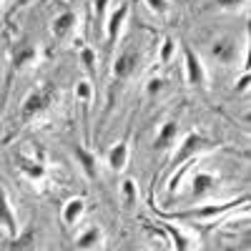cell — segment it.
<instances>
[{
    "label": "cell",
    "mask_w": 251,
    "mask_h": 251,
    "mask_svg": "<svg viewBox=\"0 0 251 251\" xmlns=\"http://www.w3.org/2000/svg\"><path fill=\"white\" fill-rule=\"evenodd\" d=\"M211 146H214V141L206 138L203 133H196V131L186 133L183 141L178 143V151H176L174 158H171V169H181L183 163H188L191 158H196V156L203 153L206 149H211Z\"/></svg>",
    "instance_id": "cell-1"
},
{
    "label": "cell",
    "mask_w": 251,
    "mask_h": 251,
    "mask_svg": "<svg viewBox=\"0 0 251 251\" xmlns=\"http://www.w3.org/2000/svg\"><path fill=\"white\" fill-rule=\"evenodd\" d=\"M141 50L136 48H128V50H123L116 60H113V80L123 83V80H131L138 71H141Z\"/></svg>",
    "instance_id": "cell-2"
},
{
    "label": "cell",
    "mask_w": 251,
    "mask_h": 251,
    "mask_svg": "<svg viewBox=\"0 0 251 251\" xmlns=\"http://www.w3.org/2000/svg\"><path fill=\"white\" fill-rule=\"evenodd\" d=\"M183 71H186L188 86H206V80H208L206 66L199 58V53H194L188 46H183Z\"/></svg>",
    "instance_id": "cell-3"
},
{
    "label": "cell",
    "mask_w": 251,
    "mask_h": 251,
    "mask_svg": "<svg viewBox=\"0 0 251 251\" xmlns=\"http://www.w3.org/2000/svg\"><path fill=\"white\" fill-rule=\"evenodd\" d=\"M53 100V91L50 88H38V91H30L23 100V121H30L35 118L38 113H43Z\"/></svg>",
    "instance_id": "cell-4"
},
{
    "label": "cell",
    "mask_w": 251,
    "mask_h": 251,
    "mask_svg": "<svg viewBox=\"0 0 251 251\" xmlns=\"http://www.w3.org/2000/svg\"><path fill=\"white\" fill-rule=\"evenodd\" d=\"M128 13H131V8L128 5H118L111 15H108V20H106V46L108 48H113L116 46V40H118V35H121V30H123V25H126V20H128Z\"/></svg>",
    "instance_id": "cell-5"
},
{
    "label": "cell",
    "mask_w": 251,
    "mask_h": 251,
    "mask_svg": "<svg viewBox=\"0 0 251 251\" xmlns=\"http://www.w3.org/2000/svg\"><path fill=\"white\" fill-rule=\"evenodd\" d=\"M128 158H131V143H128V138H123V141L113 143L111 149H108V156H106L108 169L116 171V174L126 171V166H128Z\"/></svg>",
    "instance_id": "cell-6"
},
{
    "label": "cell",
    "mask_w": 251,
    "mask_h": 251,
    "mask_svg": "<svg viewBox=\"0 0 251 251\" xmlns=\"http://www.w3.org/2000/svg\"><path fill=\"white\" fill-rule=\"evenodd\" d=\"M176 136H178V123L176 121H163L158 133H156V141H153V151L156 153L171 151L176 146Z\"/></svg>",
    "instance_id": "cell-7"
},
{
    "label": "cell",
    "mask_w": 251,
    "mask_h": 251,
    "mask_svg": "<svg viewBox=\"0 0 251 251\" xmlns=\"http://www.w3.org/2000/svg\"><path fill=\"white\" fill-rule=\"evenodd\" d=\"M234 206H236L234 201H228V203H211V206L194 208V211H181V214H176V216H181V219H201V221H211V219H216V216H221V214H228Z\"/></svg>",
    "instance_id": "cell-8"
},
{
    "label": "cell",
    "mask_w": 251,
    "mask_h": 251,
    "mask_svg": "<svg viewBox=\"0 0 251 251\" xmlns=\"http://www.w3.org/2000/svg\"><path fill=\"white\" fill-rule=\"evenodd\" d=\"M219 176H214V174H208V171H199V174H194V178H191V196L194 199H203V196H208V194H214L216 188H219Z\"/></svg>",
    "instance_id": "cell-9"
},
{
    "label": "cell",
    "mask_w": 251,
    "mask_h": 251,
    "mask_svg": "<svg viewBox=\"0 0 251 251\" xmlns=\"http://www.w3.org/2000/svg\"><path fill=\"white\" fill-rule=\"evenodd\" d=\"M103 244V228L98 224L86 226L83 231L75 236V251H96Z\"/></svg>",
    "instance_id": "cell-10"
},
{
    "label": "cell",
    "mask_w": 251,
    "mask_h": 251,
    "mask_svg": "<svg viewBox=\"0 0 251 251\" xmlns=\"http://www.w3.org/2000/svg\"><path fill=\"white\" fill-rule=\"evenodd\" d=\"M211 53L221 66H231V63H236V58H239V46L231 38H219L214 43V48H211Z\"/></svg>",
    "instance_id": "cell-11"
},
{
    "label": "cell",
    "mask_w": 251,
    "mask_h": 251,
    "mask_svg": "<svg viewBox=\"0 0 251 251\" xmlns=\"http://www.w3.org/2000/svg\"><path fill=\"white\" fill-rule=\"evenodd\" d=\"M0 226L8 236H15L18 234V219L13 214V206H10V199L5 194V188L0 186Z\"/></svg>",
    "instance_id": "cell-12"
},
{
    "label": "cell",
    "mask_w": 251,
    "mask_h": 251,
    "mask_svg": "<svg viewBox=\"0 0 251 251\" xmlns=\"http://www.w3.org/2000/svg\"><path fill=\"white\" fill-rule=\"evenodd\" d=\"M38 60V46H30V43H23L13 50V58H10V68L13 71H23L28 66H35Z\"/></svg>",
    "instance_id": "cell-13"
},
{
    "label": "cell",
    "mask_w": 251,
    "mask_h": 251,
    "mask_svg": "<svg viewBox=\"0 0 251 251\" xmlns=\"http://www.w3.org/2000/svg\"><path fill=\"white\" fill-rule=\"evenodd\" d=\"M83 214H86V199L83 196H73L66 201V206H63V211H60V221L66 224V226H75Z\"/></svg>",
    "instance_id": "cell-14"
},
{
    "label": "cell",
    "mask_w": 251,
    "mask_h": 251,
    "mask_svg": "<svg viewBox=\"0 0 251 251\" xmlns=\"http://www.w3.org/2000/svg\"><path fill=\"white\" fill-rule=\"evenodd\" d=\"M78 25V15L73 10H66V13H60L55 20H53V25H50V33L55 38H68Z\"/></svg>",
    "instance_id": "cell-15"
},
{
    "label": "cell",
    "mask_w": 251,
    "mask_h": 251,
    "mask_svg": "<svg viewBox=\"0 0 251 251\" xmlns=\"http://www.w3.org/2000/svg\"><path fill=\"white\" fill-rule=\"evenodd\" d=\"M163 228H166V234L171 236V241L176 244V251H196V241L191 239V236H186V231L181 226H174V224H163Z\"/></svg>",
    "instance_id": "cell-16"
},
{
    "label": "cell",
    "mask_w": 251,
    "mask_h": 251,
    "mask_svg": "<svg viewBox=\"0 0 251 251\" xmlns=\"http://www.w3.org/2000/svg\"><path fill=\"white\" fill-rule=\"evenodd\" d=\"M75 158H78V163H80V169H83V174H86L88 178H96L98 176V166H96V156L91 153V151H86L83 146H75Z\"/></svg>",
    "instance_id": "cell-17"
},
{
    "label": "cell",
    "mask_w": 251,
    "mask_h": 251,
    "mask_svg": "<svg viewBox=\"0 0 251 251\" xmlns=\"http://www.w3.org/2000/svg\"><path fill=\"white\" fill-rule=\"evenodd\" d=\"M35 244H38L35 231H33V228H25V231H18L15 234V241H13L10 251H35L38 249Z\"/></svg>",
    "instance_id": "cell-18"
},
{
    "label": "cell",
    "mask_w": 251,
    "mask_h": 251,
    "mask_svg": "<svg viewBox=\"0 0 251 251\" xmlns=\"http://www.w3.org/2000/svg\"><path fill=\"white\" fill-rule=\"evenodd\" d=\"M121 201H123L126 208L136 206V201H138V183H136V178H123V183H121Z\"/></svg>",
    "instance_id": "cell-19"
},
{
    "label": "cell",
    "mask_w": 251,
    "mask_h": 251,
    "mask_svg": "<svg viewBox=\"0 0 251 251\" xmlns=\"http://www.w3.org/2000/svg\"><path fill=\"white\" fill-rule=\"evenodd\" d=\"M174 55H176V40H174V38H163V40H161V48H158L161 66H169V63L174 60Z\"/></svg>",
    "instance_id": "cell-20"
},
{
    "label": "cell",
    "mask_w": 251,
    "mask_h": 251,
    "mask_svg": "<svg viewBox=\"0 0 251 251\" xmlns=\"http://www.w3.org/2000/svg\"><path fill=\"white\" fill-rule=\"evenodd\" d=\"M75 98L83 103V106H88V103L93 100V86H91V80H78L75 83Z\"/></svg>",
    "instance_id": "cell-21"
},
{
    "label": "cell",
    "mask_w": 251,
    "mask_h": 251,
    "mask_svg": "<svg viewBox=\"0 0 251 251\" xmlns=\"http://www.w3.org/2000/svg\"><path fill=\"white\" fill-rule=\"evenodd\" d=\"M20 169H23V174H28L33 181H40L46 176V169L40 163H30V161H20Z\"/></svg>",
    "instance_id": "cell-22"
},
{
    "label": "cell",
    "mask_w": 251,
    "mask_h": 251,
    "mask_svg": "<svg viewBox=\"0 0 251 251\" xmlns=\"http://www.w3.org/2000/svg\"><path fill=\"white\" fill-rule=\"evenodd\" d=\"M163 88H166V80L158 78V75H153V78H149V83H146V96H149V98H156V96L163 93Z\"/></svg>",
    "instance_id": "cell-23"
},
{
    "label": "cell",
    "mask_w": 251,
    "mask_h": 251,
    "mask_svg": "<svg viewBox=\"0 0 251 251\" xmlns=\"http://www.w3.org/2000/svg\"><path fill=\"white\" fill-rule=\"evenodd\" d=\"M80 63H83V68H86L88 73H93L96 71V50L86 46V48L80 50Z\"/></svg>",
    "instance_id": "cell-24"
},
{
    "label": "cell",
    "mask_w": 251,
    "mask_h": 251,
    "mask_svg": "<svg viewBox=\"0 0 251 251\" xmlns=\"http://www.w3.org/2000/svg\"><path fill=\"white\" fill-rule=\"evenodd\" d=\"M146 5H149L156 15H166V13H169V0H146Z\"/></svg>",
    "instance_id": "cell-25"
},
{
    "label": "cell",
    "mask_w": 251,
    "mask_h": 251,
    "mask_svg": "<svg viewBox=\"0 0 251 251\" xmlns=\"http://www.w3.org/2000/svg\"><path fill=\"white\" fill-rule=\"evenodd\" d=\"M216 3H219L224 10H241V8H246L249 0H216Z\"/></svg>",
    "instance_id": "cell-26"
},
{
    "label": "cell",
    "mask_w": 251,
    "mask_h": 251,
    "mask_svg": "<svg viewBox=\"0 0 251 251\" xmlns=\"http://www.w3.org/2000/svg\"><path fill=\"white\" fill-rule=\"evenodd\" d=\"M246 88H249V73H244V75H241V80H239V86H236V91L246 93Z\"/></svg>",
    "instance_id": "cell-27"
}]
</instances>
